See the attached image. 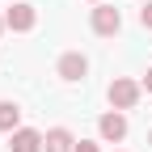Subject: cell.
Masks as SVG:
<instances>
[{
  "label": "cell",
  "instance_id": "obj_1",
  "mask_svg": "<svg viewBox=\"0 0 152 152\" xmlns=\"http://www.w3.org/2000/svg\"><path fill=\"white\" fill-rule=\"evenodd\" d=\"M140 93H144V85H135L131 76H118V80L110 85V106H114V110H135Z\"/></svg>",
  "mask_w": 152,
  "mask_h": 152
},
{
  "label": "cell",
  "instance_id": "obj_2",
  "mask_svg": "<svg viewBox=\"0 0 152 152\" xmlns=\"http://www.w3.org/2000/svg\"><path fill=\"white\" fill-rule=\"evenodd\" d=\"M4 26H9L13 34H26V30H34V26H38V9H34V4H26V0H17V4L4 13Z\"/></svg>",
  "mask_w": 152,
  "mask_h": 152
},
{
  "label": "cell",
  "instance_id": "obj_3",
  "mask_svg": "<svg viewBox=\"0 0 152 152\" xmlns=\"http://www.w3.org/2000/svg\"><path fill=\"white\" fill-rule=\"evenodd\" d=\"M118 30H123V13L114 9V4H97V9H93V34L110 38V34H118Z\"/></svg>",
  "mask_w": 152,
  "mask_h": 152
},
{
  "label": "cell",
  "instance_id": "obj_4",
  "mask_svg": "<svg viewBox=\"0 0 152 152\" xmlns=\"http://www.w3.org/2000/svg\"><path fill=\"white\" fill-rule=\"evenodd\" d=\"M97 135H102L106 144H118V140H127V118H123V110H110V114H102V118H97Z\"/></svg>",
  "mask_w": 152,
  "mask_h": 152
},
{
  "label": "cell",
  "instance_id": "obj_5",
  "mask_svg": "<svg viewBox=\"0 0 152 152\" xmlns=\"http://www.w3.org/2000/svg\"><path fill=\"white\" fill-rule=\"evenodd\" d=\"M55 72H59V80H85V72H89V59H85L80 51H68V55H59Z\"/></svg>",
  "mask_w": 152,
  "mask_h": 152
},
{
  "label": "cell",
  "instance_id": "obj_6",
  "mask_svg": "<svg viewBox=\"0 0 152 152\" xmlns=\"http://www.w3.org/2000/svg\"><path fill=\"white\" fill-rule=\"evenodd\" d=\"M9 148L13 152H42V135H38L34 127H17L9 135Z\"/></svg>",
  "mask_w": 152,
  "mask_h": 152
},
{
  "label": "cell",
  "instance_id": "obj_7",
  "mask_svg": "<svg viewBox=\"0 0 152 152\" xmlns=\"http://www.w3.org/2000/svg\"><path fill=\"white\" fill-rule=\"evenodd\" d=\"M42 152H76V140L68 127H51L42 135Z\"/></svg>",
  "mask_w": 152,
  "mask_h": 152
},
{
  "label": "cell",
  "instance_id": "obj_8",
  "mask_svg": "<svg viewBox=\"0 0 152 152\" xmlns=\"http://www.w3.org/2000/svg\"><path fill=\"white\" fill-rule=\"evenodd\" d=\"M17 127H21V106H17V102H0V131L13 135Z\"/></svg>",
  "mask_w": 152,
  "mask_h": 152
},
{
  "label": "cell",
  "instance_id": "obj_9",
  "mask_svg": "<svg viewBox=\"0 0 152 152\" xmlns=\"http://www.w3.org/2000/svg\"><path fill=\"white\" fill-rule=\"evenodd\" d=\"M140 26H144V30H152V0L140 9Z\"/></svg>",
  "mask_w": 152,
  "mask_h": 152
},
{
  "label": "cell",
  "instance_id": "obj_10",
  "mask_svg": "<svg viewBox=\"0 0 152 152\" xmlns=\"http://www.w3.org/2000/svg\"><path fill=\"white\" fill-rule=\"evenodd\" d=\"M76 152H102V148L93 144V140H76Z\"/></svg>",
  "mask_w": 152,
  "mask_h": 152
},
{
  "label": "cell",
  "instance_id": "obj_11",
  "mask_svg": "<svg viewBox=\"0 0 152 152\" xmlns=\"http://www.w3.org/2000/svg\"><path fill=\"white\" fill-rule=\"evenodd\" d=\"M144 89H148V93H152V68H148V76H144Z\"/></svg>",
  "mask_w": 152,
  "mask_h": 152
},
{
  "label": "cell",
  "instance_id": "obj_12",
  "mask_svg": "<svg viewBox=\"0 0 152 152\" xmlns=\"http://www.w3.org/2000/svg\"><path fill=\"white\" fill-rule=\"evenodd\" d=\"M4 30H9V26H4V17H0V34H4Z\"/></svg>",
  "mask_w": 152,
  "mask_h": 152
},
{
  "label": "cell",
  "instance_id": "obj_13",
  "mask_svg": "<svg viewBox=\"0 0 152 152\" xmlns=\"http://www.w3.org/2000/svg\"><path fill=\"white\" fill-rule=\"evenodd\" d=\"M148 144H152V131H148Z\"/></svg>",
  "mask_w": 152,
  "mask_h": 152
},
{
  "label": "cell",
  "instance_id": "obj_14",
  "mask_svg": "<svg viewBox=\"0 0 152 152\" xmlns=\"http://www.w3.org/2000/svg\"><path fill=\"white\" fill-rule=\"evenodd\" d=\"M144 4H148V0H144Z\"/></svg>",
  "mask_w": 152,
  "mask_h": 152
}]
</instances>
